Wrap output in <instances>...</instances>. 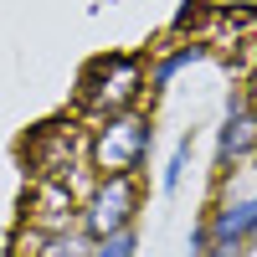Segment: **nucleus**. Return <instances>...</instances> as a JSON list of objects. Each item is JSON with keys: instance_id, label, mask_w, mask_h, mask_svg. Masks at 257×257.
<instances>
[{"instance_id": "nucleus-1", "label": "nucleus", "mask_w": 257, "mask_h": 257, "mask_svg": "<svg viewBox=\"0 0 257 257\" xmlns=\"http://www.w3.org/2000/svg\"><path fill=\"white\" fill-rule=\"evenodd\" d=\"M144 88V72L134 57H98L88 72H82V108L93 113H123L128 103H134V93Z\"/></svg>"}, {"instance_id": "nucleus-2", "label": "nucleus", "mask_w": 257, "mask_h": 257, "mask_svg": "<svg viewBox=\"0 0 257 257\" xmlns=\"http://www.w3.org/2000/svg\"><path fill=\"white\" fill-rule=\"evenodd\" d=\"M144 149H149V118L144 113H113L93 139V165L103 175H134Z\"/></svg>"}, {"instance_id": "nucleus-3", "label": "nucleus", "mask_w": 257, "mask_h": 257, "mask_svg": "<svg viewBox=\"0 0 257 257\" xmlns=\"http://www.w3.org/2000/svg\"><path fill=\"white\" fill-rule=\"evenodd\" d=\"M128 221H134V180L128 175H103V185L88 201V216H82L88 237L103 242V237H113V231H128Z\"/></svg>"}, {"instance_id": "nucleus-4", "label": "nucleus", "mask_w": 257, "mask_h": 257, "mask_svg": "<svg viewBox=\"0 0 257 257\" xmlns=\"http://www.w3.org/2000/svg\"><path fill=\"white\" fill-rule=\"evenodd\" d=\"M31 226L47 231V237L72 231V190L67 185H41L36 190V206H31Z\"/></svg>"}, {"instance_id": "nucleus-5", "label": "nucleus", "mask_w": 257, "mask_h": 257, "mask_svg": "<svg viewBox=\"0 0 257 257\" xmlns=\"http://www.w3.org/2000/svg\"><path fill=\"white\" fill-rule=\"evenodd\" d=\"M242 155H257V108L252 103H237L221 123V165L242 160Z\"/></svg>"}, {"instance_id": "nucleus-6", "label": "nucleus", "mask_w": 257, "mask_h": 257, "mask_svg": "<svg viewBox=\"0 0 257 257\" xmlns=\"http://www.w3.org/2000/svg\"><path fill=\"white\" fill-rule=\"evenodd\" d=\"M257 226V196H242V201H226L216 216H211V242H231L242 247V237Z\"/></svg>"}, {"instance_id": "nucleus-7", "label": "nucleus", "mask_w": 257, "mask_h": 257, "mask_svg": "<svg viewBox=\"0 0 257 257\" xmlns=\"http://www.w3.org/2000/svg\"><path fill=\"white\" fill-rule=\"evenodd\" d=\"M201 57H206V47H185V52H175V57H165L160 67H155V88H165V82L175 77V72L185 67V62H201Z\"/></svg>"}, {"instance_id": "nucleus-8", "label": "nucleus", "mask_w": 257, "mask_h": 257, "mask_svg": "<svg viewBox=\"0 0 257 257\" xmlns=\"http://www.w3.org/2000/svg\"><path fill=\"white\" fill-rule=\"evenodd\" d=\"M185 165H190V139H180V144H175V155H170V165H165V180H160V185H165V190H175V185L185 180Z\"/></svg>"}, {"instance_id": "nucleus-9", "label": "nucleus", "mask_w": 257, "mask_h": 257, "mask_svg": "<svg viewBox=\"0 0 257 257\" xmlns=\"http://www.w3.org/2000/svg\"><path fill=\"white\" fill-rule=\"evenodd\" d=\"M88 257H134V231H113V237H103Z\"/></svg>"}, {"instance_id": "nucleus-10", "label": "nucleus", "mask_w": 257, "mask_h": 257, "mask_svg": "<svg viewBox=\"0 0 257 257\" xmlns=\"http://www.w3.org/2000/svg\"><path fill=\"white\" fill-rule=\"evenodd\" d=\"M211 257H237V247L231 242H211Z\"/></svg>"}, {"instance_id": "nucleus-11", "label": "nucleus", "mask_w": 257, "mask_h": 257, "mask_svg": "<svg viewBox=\"0 0 257 257\" xmlns=\"http://www.w3.org/2000/svg\"><path fill=\"white\" fill-rule=\"evenodd\" d=\"M247 93H252V98H247V103H252V108H257V77H252V88H247Z\"/></svg>"}]
</instances>
